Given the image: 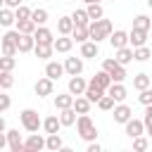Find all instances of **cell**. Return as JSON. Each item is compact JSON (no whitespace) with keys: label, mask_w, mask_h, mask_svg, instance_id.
<instances>
[{"label":"cell","mask_w":152,"mask_h":152,"mask_svg":"<svg viewBox=\"0 0 152 152\" xmlns=\"http://www.w3.org/2000/svg\"><path fill=\"white\" fill-rule=\"evenodd\" d=\"M107 93H109V95H112L116 102H124V100L128 97V90H126V86H124V83H116V81L109 86V90H107Z\"/></svg>","instance_id":"24"},{"label":"cell","mask_w":152,"mask_h":152,"mask_svg":"<svg viewBox=\"0 0 152 152\" xmlns=\"http://www.w3.org/2000/svg\"><path fill=\"white\" fill-rule=\"evenodd\" d=\"M147 135H150V140H152V126H147V131H145Z\"/></svg>","instance_id":"50"},{"label":"cell","mask_w":152,"mask_h":152,"mask_svg":"<svg viewBox=\"0 0 152 152\" xmlns=\"http://www.w3.org/2000/svg\"><path fill=\"white\" fill-rule=\"evenodd\" d=\"M74 43H76V40H74L71 36H57V38H55V52L66 55V52H71Z\"/></svg>","instance_id":"17"},{"label":"cell","mask_w":152,"mask_h":152,"mask_svg":"<svg viewBox=\"0 0 152 152\" xmlns=\"http://www.w3.org/2000/svg\"><path fill=\"white\" fill-rule=\"evenodd\" d=\"M31 19H33L38 26H45V24H48V19H50V12H48L45 7H36V10H33V14H31Z\"/></svg>","instance_id":"33"},{"label":"cell","mask_w":152,"mask_h":152,"mask_svg":"<svg viewBox=\"0 0 152 152\" xmlns=\"http://www.w3.org/2000/svg\"><path fill=\"white\" fill-rule=\"evenodd\" d=\"M128 38H131V48H140V45H147L150 31H145V28H131Z\"/></svg>","instance_id":"10"},{"label":"cell","mask_w":152,"mask_h":152,"mask_svg":"<svg viewBox=\"0 0 152 152\" xmlns=\"http://www.w3.org/2000/svg\"><path fill=\"white\" fill-rule=\"evenodd\" d=\"M133 55H135V62H147L152 57V50L147 45H140V48H133Z\"/></svg>","instance_id":"38"},{"label":"cell","mask_w":152,"mask_h":152,"mask_svg":"<svg viewBox=\"0 0 152 152\" xmlns=\"http://www.w3.org/2000/svg\"><path fill=\"white\" fill-rule=\"evenodd\" d=\"M76 119H78V112H76L74 107L59 109V121H62V126H74V124H76Z\"/></svg>","instance_id":"25"},{"label":"cell","mask_w":152,"mask_h":152,"mask_svg":"<svg viewBox=\"0 0 152 152\" xmlns=\"http://www.w3.org/2000/svg\"><path fill=\"white\" fill-rule=\"evenodd\" d=\"M142 121H145V126H152V104L145 107V116H142Z\"/></svg>","instance_id":"46"},{"label":"cell","mask_w":152,"mask_h":152,"mask_svg":"<svg viewBox=\"0 0 152 152\" xmlns=\"http://www.w3.org/2000/svg\"><path fill=\"white\" fill-rule=\"evenodd\" d=\"M97 107H100L102 112H114V107H116V100H114L109 93H104V95H102V100L97 102Z\"/></svg>","instance_id":"34"},{"label":"cell","mask_w":152,"mask_h":152,"mask_svg":"<svg viewBox=\"0 0 152 152\" xmlns=\"http://www.w3.org/2000/svg\"><path fill=\"white\" fill-rule=\"evenodd\" d=\"M86 10H88L90 19H102V17H104V10H102L100 2H90V5H86Z\"/></svg>","instance_id":"39"},{"label":"cell","mask_w":152,"mask_h":152,"mask_svg":"<svg viewBox=\"0 0 152 152\" xmlns=\"http://www.w3.org/2000/svg\"><path fill=\"white\" fill-rule=\"evenodd\" d=\"M62 128V121H59V114H50L43 119V131L45 133H59Z\"/></svg>","instance_id":"20"},{"label":"cell","mask_w":152,"mask_h":152,"mask_svg":"<svg viewBox=\"0 0 152 152\" xmlns=\"http://www.w3.org/2000/svg\"><path fill=\"white\" fill-rule=\"evenodd\" d=\"M0 24H2L5 28H10L12 24H17V12H14L12 7H2V12H0Z\"/></svg>","instance_id":"28"},{"label":"cell","mask_w":152,"mask_h":152,"mask_svg":"<svg viewBox=\"0 0 152 152\" xmlns=\"http://www.w3.org/2000/svg\"><path fill=\"white\" fill-rule=\"evenodd\" d=\"M124 126H126V135H128L131 140H133V138H138V135H142V133L147 131V126H145V121H142V119H128Z\"/></svg>","instance_id":"7"},{"label":"cell","mask_w":152,"mask_h":152,"mask_svg":"<svg viewBox=\"0 0 152 152\" xmlns=\"http://www.w3.org/2000/svg\"><path fill=\"white\" fill-rule=\"evenodd\" d=\"M90 81H93L95 86H100V88H104V90H109V86L114 83V78L109 76V71H104V69H100V71H97V74H95V76H93Z\"/></svg>","instance_id":"22"},{"label":"cell","mask_w":152,"mask_h":152,"mask_svg":"<svg viewBox=\"0 0 152 152\" xmlns=\"http://www.w3.org/2000/svg\"><path fill=\"white\" fill-rule=\"evenodd\" d=\"M66 88H69V93H71V95H83V93H86V88H88V83H86V81H83V76L78 74V76H71V78H69V86H66Z\"/></svg>","instance_id":"18"},{"label":"cell","mask_w":152,"mask_h":152,"mask_svg":"<svg viewBox=\"0 0 152 152\" xmlns=\"http://www.w3.org/2000/svg\"><path fill=\"white\" fill-rule=\"evenodd\" d=\"M14 12H17V21H21V19H31V14H33V10L26 7V5H19Z\"/></svg>","instance_id":"43"},{"label":"cell","mask_w":152,"mask_h":152,"mask_svg":"<svg viewBox=\"0 0 152 152\" xmlns=\"http://www.w3.org/2000/svg\"><path fill=\"white\" fill-rule=\"evenodd\" d=\"M112 2H114V0H112Z\"/></svg>","instance_id":"54"},{"label":"cell","mask_w":152,"mask_h":152,"mask_svg":"<svg viewBox=\"0 0 152 152\" xmlns=\"http://www.w3.org/2000/svg\"><path fill=\"white\" fill-rule=\"evenodd\" d=\"M74 26H76V21H74L71 14H64V17L57 19V33H59V36H71Z\"/></svg>","instance_id":"12"},{"label":"cell","mask_w":152,"mask_h":152,"mask_svg":"<svg viewBox=\"0 0 152 152\" xmlns=\"http://www.w3.org/2000/svg\"><path fill=\"white\" fill-rule=\"evenodd\" d=\"M24 147L26 152H40V150H48V138L38 135V133H31L26 140H24Z\"/></svg>","instance_id":"5"},{"label":"cell","mask_w":152,"mask_h":152,"mask_svg":"<svg viewBox=\"0 0 152 152\" xmlns=\"http://www.w3.org/2000/svg\"><path fill=\"white\" fill-rule=\"evenodd\" d=\"M90 100L86 97V95H76V100H74V109L78 112V114H88L90 112Z\"/></svg>","instance_id":"31"},{"label":"cell","mask_w":152,"mask_h":152,"mask_svg":"<svg viewBox=\"0 0 152 152\" xmlns=\"http://www.w3.org/2000/svg\"><path fill=\"white\" fill-rule=\"evenodd\" d=\"M7 147H10V152H26L24 140H21V135H19V131H17V128L7 131Z\"/></svg>","instance_id":"9"},{"label":"cell","mask_w":152,"mask_h":152,"mask_svg":"<svg viewBox=\"0 0 152 152\" xmlns=\"http://www.w3.org/2000/svg\"><path fill=\"white\" fill-rule=\"evenodd\" d=\"M33 90H36V95H38V97H48V95H52V93H55V81H52L50 76H43V78H38V81H36Z\"/></svg>","instance_id":"6"},{"label":"cell","mask_w":152,"mask_h":152,"mask_svg":"<svg viewBox=\"0 0 152 152\" xmlns=\"http://www.w3.org/2000/svg\"><path fill=\"white\" fill-rule=\"evenodd\" d=\"M109 43H112V48H114V50H119V48H126V45H131V38H128V33H126V31L116 28V31L109 36Z\"/></svg>","instance_id":"14"},{"label":"cell","mask_w":152,"mask_h":152,"mask_svg":"<svg viewBox=\"0 0 152 152\" xmlns=\"http://www.w3.org/2000/svg\"><path fill=\"white\" fill-rule=\"evenodd\" d=\"M64 71H66V76L83 74V57H66L64 59Z\"/></svg>","instance_id":"8"},{"label":"cell","mask_w":152,"mask_h":152,"mask_svg":"<svg viewBox=\"0 0 152 152\" xmlns=\"http://www.w3.org/2000/svg\"><path fill=\"white\" fill-rule=\"evenodd\" d=\"M10 104H12V100H10V95H7V90H5V93L0 95V112L5 114V112L10 109Z\"/></svg>","instance_id":"45"},{"label":"cell","mask_w":152,"mask_h":152,"mask_svg":"<svg viewBox=\"0 0 152 152\" xmlns=\"http://www.w3.org/2000/svg\"><path fill=\"white\" fill-rule=\"evenodd\" d=\"M71 2H76V0H71Z\"/></svg>","instance_id":"53"},{"label":"cell","mask_w":152,"mask_h":152,"mask_svg":"<svg viewBox=\"0 0 152 152\" xmlns=\"http://www.w3.org/2000/svg\"><path fill=\"white\" fill-rule=\"evenodd\" d=\"M76 128H78V135H81L86 142L97 140V126H95V121H93L88 114H78V119H76Z\"/></svg>","instance_id":"2"},{"label":"cell","mask_w":152,"mask_h":152,"mask_svg":"<svg viewBox=\"0 0 152 152\" xmlns=\"http://www.w3.org/2000/svg\"><path fill=\"white\" fill-rule=\"evenodd\" d=\"M0 133H7V121L0 116Z\"/></svg>","instance_id":"49"},{"label":"cell","mask_w":152,"mask_h":152,"mask_svg":"<svg viewBox=\"0 0 152 152\" xmlns=\"http://www.w3.org/2000/svg\"><path fill=\"white\" fill-rule=\"evenodd\" d=\"M104 93H107V90H104V88H100V86H95V83H93V81H90V83H88V88H86V93H83V95H86V97H88V100H90V102H95V104H97V102H100V100H102V95H104Z\"/></svg>","instance_id":"23"},{"label":"cell","mask_w":152,"mask_h":152,"mask_svg":"<svg viewBox=\"0 0 152 152\" xmlns=\"http://www.w3.org/2000/svg\"><path fill=\"white\" fill-rule=\"evenodd\" d=\"M74 100H76V95H71V93H59V95H55V107H57V109L74 107Z\"/></svg>","instance_id":"27"},{"label":"cell","mask_w":152,"mask_h":152,"mask_svg":"<svg viewBox=\"0 0 152 152\" xmlns=\"http://www.w3.org/2000/svg\"><path fill=\"white\" fill-rule=\"evenodd\" d=\"M45 138H48V150H50V152H59V150L64 147V142H62V135H59V133H48Z\"/></svg>","instance_id":"32"},{"label":"cell","mask_w":152,"mask_h":152,"mask_svg":"<svg viewBox=\"0 0 152 152\" xmlns=\"http://www.w3.org/2000/svg\"><path fill=\"white\" fill-rule=\"evenodd\" d=\"M102 69H104V71H109V76H112L116 83H124V78L128 76V74H126V66H124V64H119V62H116V59H112V57L102 62Z\"/></svg>","instance_id":"4"},{"label":"cell","mask_w":152,"mask_h":152,"mask_svg":"<svg viewBox=\"0 0 152 152\" xmlns=\"http://www.w3.org/2000/svg\"><path fill=\"white\" fill-rule=\"evenodd\" d=\"M138 100H140V104H152V86L150 88H145V90H140V95H138Z\"/></svg>","instance_id":"44"},{"label":"cell","mask_w":152,"mask_h":152,"mask_svg":"<svg viewBox=\"0 0 152 152\" xmlns=\"http://www.w3.org/2000/svg\"><path fill=\"white\" fill-rule=\"evenodd\" d=\"M128 119H133V109L128 104H124V102H116V107H114V121L116 124H126Z\"/></svg>","instance_id":"13"},{"label":"cell","mask_w":152,"mask_h":152,"mask_svg":"<svg viewBox=\"0 0 152 152\" xmlns=\"http://www.w3.org/2000/svg\"><path fill=\"white\" fill-rule=\"evenodd\" d=\"M145 2H147V5H150V7H152V0H145Z\"/></svg>","instance_id":"52"},{"label":"cell","mask_w":152,"mask_h":152,"mask_svg":"<svg viewBox=\"0 0 152 152\" xmlns=\"http://www.w3.org/2000/svg\"><path fill=\"white\" fill-rule=\"evenodd\" d=\"M14 86V76H12V71H0V88L2 90H10Z\"/></svg>","instance_id":"40"},{"label":"cell","mask_w":152,"mask_h":152,"mask_svg":"<svg viewBox=\"0 0 152 152\" xmlns=\"http://www.w3.org/2000/svg\"><path fill=\"white\" fill-rule=\"evenodd\" d=\"M100 55V43L97 40H86V43H81V57L83 59H95Z\"/></svg>","instance_id":"11"},{"label":"cell","mask_w":152,"mask_h":152,"mask_svg":"<svg viewBox=\"0 0 152 152\" xmlns=\"http://www.w3.org/2000/svg\"><path fill=\"white\" fill-rule=\"evenodd\" d=\"M114 52H116V55H114V59H116L119 64H124V66H126V64H131V62L135 59V55H133V48H131V45L119 48V50H114Z\"/></svg>","instance_id":"19"},{"label":"cell","mask_w":152,"mask_h":152,"mask_svg":"<svg viewBox=\"0 0 152 152\" xmlns=\"http://www.w3.org/2000/svg\"><path fill=\"white\" fill-rule=\"evenodd\" d=\"M17 28H19L21 33H36L38 24H36L33 19H21V21H17Z\"/></svg>","instance_id":"37"},{"label":"cell","mask_w":152,"mask_h":152,"mask_svg":"<svg viewBox=\"0 0 152 152\" xmlns=\"http://www.w3.org/2000/svg\"><path fill=\"white\" fill-rule=\"evenodd\" d=\"M19 121H21L24 131H28V133H38V128H43V119L38 116L36 109H21Z\"/></svg>","instance_id":"3"},{"label":"cell","mask_w":152,"mask_h":152,"mask_svg":"<svg viewBox=\"0 0 152 152\" xmlns=\"http://www.w3.org/2000/svg\"><path fill=\"white\" fill-rule=\"evenodd\" d=\"M36 50V36L33 33H21L19 36V52L26 55V52H33Z\"/></svg>","instance_id":"16"},{"label":"cell","mask_w":152,"mask_h":152,"mask_svg":"<svg viewBox=\"0 0 152 152\" xmlns=\"http://www.w3.org/2000/svg\"><path fill=\"white\" fill-rule=\"evenodd\" d=\"M52 52H55V45L52 43H36V50H33V55L38 57V59H50L52 57Z\"/></svg>","instance_id":"21"},{"label":"cell","mask_w":152,"mask_h":152,"mask_svg":"<svg viewBox=\"0 0 152 152\" xmlns=\"http://www.w3.org/2000/svg\"><path fill=\"white\" fill-rule=\"evenodd\" d=\"M150 147V135L145 138V135H138V138H133V150H138V152H145Z\"/></svg>","instance_id":"42"},{"label":"cell","mask_w":152,"mask_h":152,"mask_svg":"<svg viewBox=\"0 0 152 152\" xmlns=\"http://www.w3.org/2000/svg\"><path fill=\"white\" fill-rule=\"evenodd\" d=\"M86 150H88V152H102V145H100L97 140H93V142H88Z\"/></svg>","instance_id":"47"},{"label":"cell","mask_w":152,"mask_h":152,"mask_svg":"<svg viewBox=\"0 0 152 152\" xmlns=\"http://www.w3.org/2000/svg\"><path fill=\"white\" fill-rule=\"evenodd\" d=\"M86 5H90V2H102V0H83Z\"/></svg>","instance_id":"51"},{"label":"cell","mask_w":152,"mask_h":152,"mask_svg":"<svg viewBox=\"0 0 152 152\" xmlns=\"http://www.w3.org/2000/svg\"><path fill=\"white\" fill-rule=\"evenodd\" d=\"M71 38H74L76 43H86V40H90V28H88V26L76 24V26H74V31H71Z\"/></svg>","instance_id":"29"},{"label":"cell","mask_w":152,"mask_h":152,"mask_svg":"<svg viewBox=\"0 0 152 152\" xmlns=\"http://www.w3.org/2000/svg\"><path fill=\"white\" fill-rule=\"evenodd\" d=\"M62 74H66V71H64V64L52 62V59H48V62H45V76H50L52 81H59V78H62Z\"/></svg>","instance_id":"15"},{"label":"cell","mask_w":152,"mask_h":152,"mask_svg":"<svg viewBox=\"0 0 152 152\" xmlns=\"http://www.w3.org/2000/svg\"><path fill=\"white\" fill-rule=\"evenodd\" d=\"M5 2V7H12V10H17L19 5H24V0H2Z\"/></svg>","instance_id":"48"},{"label":"cell","mask_w":152,"mask_h":152,"mask_svg":"<svg viewBox=\"0 0 152 152\" xmlns=\"http://www.w3.org/2000/svg\"><path fill=\"white\" fill-rule=\"evenodd\" d=\"M14 64H17V59H14L12 55H2V57H0V71H12Z\"/></svg>","instance_id":"41"},{"label":"cell","mask_w":152,"mask_h":152,"mask_svg":"<svg viewBox=\"0 0 152 152\" xmlns=\"http://www.w3.org/2000/svg\"><path fill=\"white\" fill-rule=\"evenodd\" d=\"M88 28H90V38H93V40H97V43H100V40H104V38L109 40V36L114 33L112 21H109V19H104V17H102V19H93V21L88 24Z\"/></svg>","instance_id":"1"},{"label":"cell","mask_w":152,"mask_h":152,"mask_svg":"<svg viewBox=\"0 0 152 152\" xmlns=\"http://www.w3.org/2000/svg\"><path fill=\"white\" fill-rule=\"evenodd\" d=\"M133 28H145V31H150V28H152V19H150L147 14H138V17L133 19Z\"/></svg>","instance_id":"36"},{"label":"cell","mask_w":152,"mask_h":152,"mask_svg":"<svg viewBox=\"0 0 152 152\" xmlns=\"http://www.w3.org/2000/svg\"><path fill=\"white\" fill-rule=\"evenodd\" d=\"M71 17H74V21H76V24H81V26H88V24L93 21V19H90V14H88V10H74V14H71Z\"/></svg>","instance_id":"35"},{"label":"cell","mask_w":152,"mask_h":152,"mask_svg":"<svg viewBox=\"0 0 152 152\" xmlns=\"http://www.w3.org/2000/svg\"><path fill=\"white\" fill-rule=\"evenodd\" d=\"M152 86V78L147 76V74H135L133 76V88L140 93V90H145V88H150Z\"/></svg>","instance_id":"30"},{"label":"cell","mask_w":152,"mask_h":152,"mask_svg":"<svg viewBox=\"0 0 152 152\" xmlns=\"http://www.w3.org/2000/svg\"><path fill=\"white\" fill-rule=\"evenodd\" d=\"M33 36H36V43H52V45H55V33H52L48 26H38Z\"/></svg>","instance_id":"26"}]
</instances>
